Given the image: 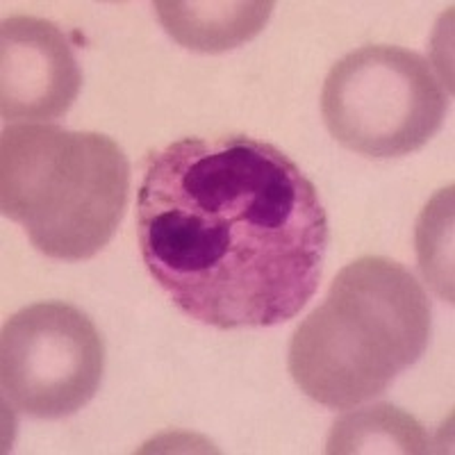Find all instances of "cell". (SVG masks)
<instances>
[{"mask_svg": "<svg viewBox=\"0 0 455 455\" xmlns=\"http://www.w3.org/2000/svg\"><path fill=\"white\" fill-rule=\"evenodd\" d=\"M449 96L419 52L363 46L331 68L321 114L341 146L367 157H403L442 128Z\"/></svg>", "mask_w": 455, "mask_h": 455, "instance_id": "obj_4", "label": "cell"}, {"mask_svg": "<svg viewBox=\"0 0 455 455\" xmlns=\"http://www.w3.org/2000/svg\"><path fill=\"white\" fill-rule=\"evenodd\" d=\"M166 35L180 46L198 52H223L251 42L269 21L274 3L264 0H219V3H153Z\"/></svg>", "mask_w": 455, "mask_h": 455, "instance_id": "obj_7", "label": "cell"}, {"mask_svg": "<svg viewBox=\"0 0 455 455\" xmlns=\"http://www.w3.org/2000/svg\"><path fill=\"white\" fill-rule=\"evenodd\" d=\"M146 269L189 319L271 328L319 287L328 217L315 182L253 137H185L148 153L137 194Z\"/></svg>", "mask_w": 455, "mask_h": 455, "instance_id": "obj_1", "label": "cell"}, {"mask_svg": "<svg viewBox=\"0 0 455 455\" xmlns=\"http://www.w3.org/2000/svg\"><path fill=\"white\" fill-rule=\"evenodd\" d=\"M105 344L80 307L42 300L7 319L0 335L5 401L35 419L71 417L99 392Z\"/></svg>", "mask_w": 455, "mask_h": 455, "instance_id": "obj_5", "label": "cell"}, {"mask_svg": "<svg viewBox=\"0 0 455 455\" xmlns=\"http://www.w3.org/2000/svg\"><path fill=\"white\" fill-rule=\"evenodd\" d=\"M130 194V164L112 137L19 124L0 137V210L36 251L83 262L114 237Z\"/></svg>", "mask_w": 455, "mask_h": 455, "instance_id": "obj_3", "label": "cell"}, {"mask_svg": "<svg viewBox=\"0 0 455 455\" xmlns=\"http://www.w3.org/2000/svg\"><path fill=\"white\" fill-rule=\"evenodd\" d=\"M401 451L426 453L428 437L421 424L392 405H373L363 412L347 414L332 428L328 453H371Z\"/></svg>", "mask_w": 455, "mask_h": 455, "instance_id": "obj_8", "label": "cell"}, {"mask_svg": "<svg viewBox=\"0 0 455 455\" xmlns=\"http://www.w3.org/2000/svg\"><path fill=\"white\" fill-rule=\"evenodd\" d=\"M83 87L62 28L39 16H10L0 28V114L5 121L57 119Z\"/></svg>", "mask_w": 455, "mask_h": 455, "instance_id": "obj_6", "label": "cell"}, {"mask_svg": "<svg viewBox=\"0 0 455 455\" xmlns=\"http://www.w3.org/2000/svg\"><path fill=\"white\" fill-rule=\"evenodd\" d=\"M430 339V303L403 264L360 258L290 341V373L315 403L348 410L387 392Z\"/></svg>", "mask_w": 455, "mask_h": 455, "instance_id": "obj_2", "label": "cell"}]
</instances>
